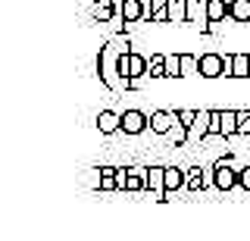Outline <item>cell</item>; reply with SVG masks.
<instances>
[{
	"mask_svg": "<svg viewBox=\"0 0 250 241\" xmlns=\"http://www.w3.org/2000/svg\"><path fill=\"white\" fill-rule=\"evenodd\" d=\"M188 22L209 32V0H188Z\"/></svg>",
	"mask_w": 250,
	"mask_h": 241,
	"instance_id": "obj_5",
	"label": "cell"
},
{
	"mask_svg": "<svg viewBox=\"0 0 250 241\" xmlns=\"http://www.w3.org/2000/svg\"><path fill=\"white\" fill-rule=\"evenodd\" d=\"M175 122H178L175 110H153L150 113V131H156V135H169Z\"/></svg>",
	"mask_w": 250,
	"mask_h": 241,
	"instance_id": "obj_9",
	"label": "cell"
},
{
	"mask_svg": "<svg viewBox=\"0 0 250 241\" xmlns=\"http://www.w3.org/2000/svg\"><path fill=\"white\" fill-rule=\"evenodd\" d=\"M185 188V169L182 166H166V194H175Z\"/></svg>",
	"mask_w": 250,
	"mask_h": 241,
	"instance_id": "obj_13",
	"label": "cell"
},
{
	"mask_svg": "<svg viewBox=\"0 0 250 241\" xmlns=\"http://www.w3.org/2000/svg\"><path fill=\"white\" fill-rule=\"evenodd\" d=\"M238 173H241V166H234L229 157L216 160L213 163V185H216V191H222V194L234 191L238 188Z\"/></svg>",
	"mask_w": 250,
	"mask_h": 241,
	"instance_id": "obj_2",
	"label": "cell"
},
{
	"mask_svg": "<svg viewBox=\"0 0 250 241\" xmlns=\"http://www.w3.org/2000/svg\"><path fill=\"white\" fill-rule=\"evenodd\" d=\"M166 75L182 79V53H166Z\"/></svg>",
	"mask_w": 250,
	"mask_h": 241,
	"instance_id": "obj_21",
	"label": "cell"
},
{
	"mask_svg": "<svg viewBox=\"0 0 250 241\" xmlns=\"http://www.w3.org/2000/svg\"><path fill=\"white\" fill-rule=\"evenodd\" d=\"M169 25H188V0H169Z\"/></svg>",
	"mask_w": 250,
	"mask_h": 241,
	"instance_id": "obj_14",
	"label": "cell"
},
{
	"mask_svg": "<svg viewBox=\"0 0 250 241\" xmlns=\"http://www.w3.org/2000/svg\"><path fill=\"white\" fill-rule=\"evenodd\" d=\"M225 75V53L207 50L200 53V79H222Z\"/></svg>",
	"mask_w": 250,
	"mask_h": 241,
	"instance_id": "obj_4",
	"label": "cell"
},
{
	"mask_svg": "<svg viewBox=\"0 0 250 241\" xmlns=\"http://www.w3.org/2000/svg\"><path fill=\"white\" fill-rule=\"evenodd\" d=\"M200 75V57L197 53H182V79Z\"/></svg>",
	"mask_w": 250,
	"mask_h": 241,
	"instance_id": "obj_16",
	"label": "cell"
},
{
	"mask_svg": "<svg viewBox=\"0 0 250 241\" xmlns=\"http://www.w3.org/2000/svg\"><path fill=\"white\" fill-rule=\"evenodd\" d=\"M119 57H122V50L116 47L113 41L100 47V57H97L100 85H104V88H109V91H131V79H125V75H122Z\"/></svg>",
	"mask_w": 250,
	"mask_h": 241,
	"instance_id": "obj_1",
	"label": "cell"
},
{
	"mask_svg": "<svg viewBox=\"0 0 250 241\" xmlns=\"http://www.w3.org/2000/svg\"><path fill=\"white\" fill-rule=\"evenodd\" d=\"M147 75H150V79H169V75H166V53H153Z\"/></svg>",
	"mask_w": 250,
	"mask_h": 241,
	"instance_id": "obj_18",
	"label": "cell"
},
{
	"mask_svg": "<svg viewBox=\"0 0 250 241\" xmlns=\"http://www.w3.org/2000/svg\"><path fill=\"white\" fill-rule=\"evenodd\" d=\"M144 129H150V116L141 110H125L122 113V131L125 135H141Z\"/></svg>",
	"mask_w": 250,
	"mask_h": 241,
	"instance_id": "obj_6",
	"label": "cell"
},
{
	"mask_svg": "<svg viewBox=\"0 0 250 241\" xmlns=\"http://www.w3.org/2000/svg\"><path fill=\"white\" fill-rule=\"evenodd\" d=\"M122 19H125V25H138V22H144L147 19L144 0H122Z\"/></svg>",
	"mask_w": 250,
	"mask_h": 241,
	"instance_id": "obj_10",
	"label": "cell"
},
{
	"mask_svg": "<svg viewBox=\"0 0 250 241\" xmlns=\"http://www.w3.org/2000/svg\"><path fill=\"white\" fill-rule=\"evenodd\" d=\"M238 135V110H222V138Z\"/></svg>",
	"mask_w": 250,
	"mask_h": 241,
	"instance_id": "obj_17",
	"label": "cell"
},
{
	"mask_svg": "<svg viewBox=\"0 0 250 241\" xmlns=\"http://www.w3.org/2000/svg\"><path fill=\"white\" fill-rule=\"evenodd\" d=\"M150 22H169V0H150Z\"/></svg>",
	"mask_w": 250,
	"mask_h": 241,
	"instance_id": "obj_19",
	"label": "cell"
},
{
	"mask_svg": "<svg viewBox=\"0 0 250 241\" xmlns=\"http://www.w3.org/2000/svg\"><path fill=\"white\" fill-rule=\"evenodd\" d=\"M229 19L238 22V25H247L250 22V0H229Z\"/></svg>",
	"mask_w": 250,
	"mask_h": 241,
	"instance_id": "obj_12",
	"label": "cell"
},
{
	"mask_svg": "<svg viewBox=\"0 0 250 241\" xmlns=\"http://www.w3.org/2000/svg\"><path fill=\"white\" fill-rule=\"evenodd\" d=\"M238 135L250 138V110H238Z\"/></svg>",
	"mask_w": 250,
	"mask_h": 241,
	"instance_id": "obj_22",
	"label": "cell"
},
{
	"mask_svg": "<svg viewBox=\"0 0 250 241\" xmlns=\"http://www.w3.org/2000/svg\"><path fill=\"white\" fill-rule=\"evenodd\" d=\"M209 182H213V169H203V166L185 169V188L188 191H203Z\"/></svg>",
	"mask_w": 250,
	"mask_h": 241,
	"instance_id": "obj_7",
	"label": "cell"
},
{
	"mask_svg": "<svg viewBox=\"0 0 250 241\" xmlns=\"http://www.w3.org/2000/svg\"><path fill=\"white\" fill-rule=\"evenodd\" d=\"M229 16V0H209V22H225Z\"/></svg>",
	"mask_w": 250,
	"mask_h": 241,
	"instance_id": "obj_20",
	"label": "cell"
},
{
	"mask_svg": "<svg viewBox=\"0 0 250 241\" xmlns=\"http://www.w3.org/2000/svg\"><path fill=\"white\" fill-rule=\"evenodd\" d=\"M147 69H150V57L131 50V53H128V79H144Z\"/></svg>",
	"mask_w": 250,
	"mask_h": 241,
	"instance_id": "obj_11",
	"label": "cell"
},
{
	"mask_svg": "<svg viewBox=\"0 0 250 241\" xmlns=\"http://www.w3.org/2000/svg\"><path fill=\"white\" fill-rule=\"evenodd\" d=\"M94 126H97L100 135H116V131H122V113L100 110V113H97V119H94Z\"/></svg>",
	"mask_w": 250,
	"mask_h": 241,
	"instance_id": "obj_8",
	"label": "cell"
},
{
	"mask_svg": "<svg viewBox=\"0 0 250 241\" xmlns=\"http://www.w3.org/2000/svg\"><path fill=\"white\" fill-rule=\"evenodd\" d=\"M238 188L244 191V194H250V163H247V166H241V173H238Z\"/></svg>",
	"mask_w": 250,
	"mask_h": 241,
	"instance_id": "obj_23",
	"label": "cell"
},
{
	"mask_svg": "<svg viewBox=\"0 0 250 241\" xmlns=\"http://www.w3.org/2000/svg\"><path fill=\"white\" fill-rule=\"evenodd\" d=\"M175 116H178V122H182V126L191 129V122L197 119V110H175Z\"/></svg>",
	"mask_w": 250,
	"mask_h": 241,
	"instance_id": "obj_25",
	"label": "cell"
},
{
	"mask_svg": "<svg viewBox=\"0 0 250 241\" xmlns=\"http://www.w3.org/2000/svg\"><path fill=\"white\" fill-rule=\"evenodd\" d=\"M209 119H213V110H197V119L188 129V147H200L209 138Z\"/></svg>",
	"mask_w": 250,
	"mask_h": 241,
	"instance_id": "obj_3",
	"label": "cell"
},
{
	"mask_svg": "<svg viewBox=\"0 0 250 241\" xmlns=\"http://www.w3.org/2000/svg\"><path fill=\"white\" fill-rule=\"evenodd\" d=\"M209 135L222 138V110H213V119H209Z\"/></svg>",
	"mask_w": 250,
	"mask_h": 241,
	"instance_id": "obj_24",
	"label": "cell"
},
{
	"mask_svg": "<svg viewBox=\"0 0 250 241\" xmlns=\"http://www.w3.org/2000/svg\"><path fill=\"white\" fill-rule=\"evenodd\" d=\"M231 79H250V53H234V63H231Z\"/></svg>",
	"mask_w": 250,
	"mask_h": 241,
	"instance_id": "obj_15",
	"label": "cell"
}]
</instances>
